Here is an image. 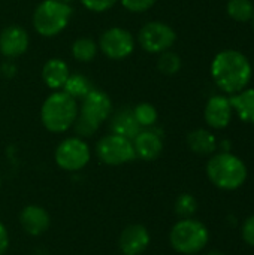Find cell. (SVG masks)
<instances>
[{"label": "cell", "instance_id": "cell-1", "mask_svg": "<svg viewBox=\"0 0 254 255\" xmlns=\"http://www.w3.org/2000/svg\"><path fill=\"white\" fill-rule=\"evenodd\" d=\"M211 75L223 91L235 94L243 91L250 82L252 66L244 54L226 49L219 52L213 60Z\"/></svg>", "mask_w": 254, "mask_h": 255}, {"label": "cell", "instance_id": "cell-2", "mask_svg": "<svg viewBox=\"0 0 254 255\" xmlns=\"http://www.w3.org/2000/svg\"><path fill=\"white\" fill-rule=\"evenodd\" d=\"M111 112L112 102L109 96L102 90L93 88L84 99H81L78 117L73 124L78 137H91L109 118Z\"/></svg>", "mask_w": 254, "mask_h": 255}, {"label": "cell", "instance_id": "cell-3", "mask_svg": "<svg viewBox=\"0 0 254 255\" xmlns=\"http://www.w3.org/2000/svg\"><path fill=\"white\" fill-rule=\"evenodd\" d=\"M78 103L64 91H55L43 102L40 120L43 127L51 133H64L73 127L78 117Z\"/></svg>", "mask_w": 254, "mask_h": 255}, {"label": "cell", "instance_id": "cell-4", "mask_svg": "<svg viewBox=\"0 0 254 255\" xmlns=\"http://www.w3.org/2000/svg\"><path fill=\"white\" fill-rule=\"evenodd\" d=\"M208 179L220 190L234 191L244 185L247 179V167L241 158L234 154L222 152L214 155L207 164Z\"/></svg>", "mask_w": 254, "mask_h": 255}, {"label": "cell", "instance_id": "cell-5", "mask_svg": "<svg viewBox=\"0 0 254 255\" xmlns=\"http://www.w3.org/2000/svg\"><path fill=\"white\" fill-rule=\"evenodd\" d=\"M72 13L69 3H63L60 0H43L34 9L33 27L43 37H54L67 27Z\"/></svg>", "mask_w": 254, "mask_h": 255}, {"label": "cell", "instance_id": "cell-6", "mask_svg": "<svg viewBox=\"0 0 254 255\" xmlns=\"http://www.w3.org/2000/svg\"><path fill=\"white\" fill-rule=\"evenodd\" d=\"M210 241L208 229L198 220L183 218L169 233L171 247L180 254L192 255L202 251Z\"/></svg>", "mask_w": 254, "mask_h": 255}, {"label": "cell", "instance_id": "cell-7", "mask_svg": "<svg viewBox=\"0 0 254 255\" xmlns=\"http://www.w3.org/2000/svg\"><path fill=\"white\" fill-rule=\"evenodd\" d=\"M96 154L99 160L108 166H121L136 158L132 140L114 133L103 136L97 142Z\"/></svg>", "mask_w": 254, "mask_h": 255}, {"label": "cell", "instance_id": "cell-8", "mask_svg": "<svg viewBox=\"0 0 254 255\" xmlns=\"http://www.w3.org/2000/svg\"><path fill=\"white\" fill-rule=\"evenodd\" d=\"M54 158L60 169L67 172H78L88 164L91 154L82 137H67L61 140L55 148Z\"/></svg>", "mask_w": 254, "mask_h": 255}, {"label": "cell", "instance_id": "cell-9", "mask_svg": "<svg viewBox=\"0 0 254 255\" xmlns=\"http://www.w3.org/2000/svg\"><path fill=\"white\" fill-rule=\"evenodd\" d=\"M177 39L172 27L162 21L147 22L138 34L139 45L150 54H162L168 51Z\"/></svg>", "mask_w": 254, "mask_h": 255}, {"label": "cell", "instance_id": "cell-10", "mask_svg": "<svg viewBox=\"0 0 254 255\" xmlns=\"http://www.w3.org/2000/svg\"><path fill=\"white\" fill-rule=\"evenodd\" d=\"M100 51L111 60L127 58L135 49L133 34L121 27H111L105 30L99 39Z\"/></svg>", "mask_w": 254, "mask_h": 255}, {"label": "cell", "instance_id": "cell-11", "mask_svg": "<svg viewBox=\"0 0 254 255\" xmlns=\"http://www.w3.org/2000/svg\"><path fill=\"white\" fill-rule=\"evenodd\" d=\"M28 48V33L21 25L12 24L0 33V54L6 58H16Z\"/></svg>", "mask_w": 254, "mask_h": 255}, {"label": "cell", "instance_id": "cell-12", "mask_svg": "<svg viewBox=\"0 0 254 255\" xmlns=\"http://www.w3.org/2000/svg\"><path fill=\"white\" fill-rule=\"evenodd\" d=\"M150 233L147 227L141 224L127 226L118 239V247L123 255H141L150 245Z\"/></svg>", "mask_w": 254, "mask_h": 255}, {"label": "cell", "instance_id": "cell-13", "mask_svg": "<svg viewBox=\"0 0 254 255\" xmlns=\"http://www.w3.org/2000/svg\"><path fill=\"white\" fill-rule=\"evenodd\" d=\"M132 143H133L136 157L144 161H153V160L159 158L163 151L162 136L156 130H150V128L141 130L135 136Z\"/></svg>", "mask_w": 254, "mask_h": 255}, {"label": "cell", "instance_id": "cell-14", "mask_svg": "<svg viewBox=\"0 0 254 255\" xmlns=\"http://www.w3.org/2000/svg\"><path fill=\"white\" fill-rule=\"evenodd\" d=\"M19 223L22 230L30 236H40L43 235L51 224L49 214L45 208L37 205L25 206L19 214Z\"/></svg>", "mask_w": 254, "mask_h": 255}, {"label": "cell", "instance_id": "cell-15", "mask_svg": "<svg viewBox=\"0 0 254 255\" xmlns=\"http://www.w3.org/2000/svg\"><path fill=\"white\" fill-rule=\"evenodd\" d=\"M232 118V105L223 96H214L205 108V121L213 128H225Z\"/></svg>", "mask_w": 254, "mask_h": 255}, {"label": "cell", "instance_id": "cell-16", "mask_svg": "<svg viewBox=\"0 0 254 255\" xmlns=\"http://www.w3.org/2000/svg\"><path fill=\"white\" fill-rule=\"evenodd\" d=\"M109 128H111V133L127 137L130 140H133L135 136L142 130L130 108H123L118 112H115L114 117L111 118Z\"/></svg>", "mask_w": 254, "mask_h": 255}, {"label": "cell", "instance_id": "cell-17", "mask_svg": "<svg viewBox=\"0 0 254 255\" xmlns=\"http://www.w3.org/2000/svg\"><path fill=\"white\" fill-rule=\"evenodd\" d=\"M69 75V66L60 58H51L42 67V79L51 90H61Z\"/></svg>", "mask_w": 254, "mask_h": 255}, {"label": "cell", "instance_id": "cell-18", "mask_svg": "<svg viewBox=\"0 0 254 255\" xmlns=\"http://www.w3.org/2000/svg\"><path fill=\"white\" fill-rule=\"evenodd\" d=\"M187 145L195 154H199V155H208L214 152L217 148L214 134L205 128H198V130L190 131L187 136Z\"/></svg>", "mask_w": 254, "mask_h": 255}, {"label": "cell", "instance_id": "cell-19", "mask_svg": "<svg viewBox=\"0 0 254 255\" xmlns=\"http://www.w3.org/2000/svg\"><path fill=\"white\" fill-rule=\"evenodd\" d=\"M229 102L243 121L254 124V90H246L237 96H232Z\"/></svg>", "mask_w": 254, "mask_h": 255}, {"label": "cell", "instance_id": "cell-20", "mask_svg": "<svg viewBox=\"0 0 254 255\" xmlns=\"http://www.w3.org/2000/svg\"><path fill=\"white\" fill-rule=\"evenodd\" d=\"M91 90H93V85H91L90 79L87 76L81 75V73H73V75L70 73L66 84L61 88V91H64L66 94H69L75 100L84 99Z\"/></svg>", "mask_w": 254, "mask_h": 255}, {"label": "cell", "instance_id": "cell-21", "mask_svg": "<svg viewBox=\"0 0 254 255\" xmlns=\"http://www.w3.org/2000/svg\"><path fill=\"white\" fill-rule=\"evenodd\" d=\"M97 54V43L90 37H79L72 43V55L79 63H90Z\"/></svg>", "mask_w": 254, "mask_h": 255}, {"label": "cell", "instance_id": "cell-22", "mask_svg": "<svg viewBox=\"0 0 254 255\" xmlns=\"http://www.w3.org/2000/svg\"><path fill=\"white\" fill-rule=\"evenodd\" d=\"M228 13L235 21H249L254 16V6L250 0H229Z\"/></svg>", "mask_w": 254, "mask_h": 255}, {"label": "cell", "instance_id": "cell-23", "mask_svg": "<svg viewBox=\"0 0 254 255\" xmlns=\"http://www.w3.org/2000/svg\"><path fill=\"white\" fill-rule=\"evenodd\" d=\"M132 111L141 128H150L157 123V111L150 103H139Z\"/></svg>", "mask_w": 254, "mask_h": 255}, {"label": "cell", "instance_id": "cell-24", "mask_svg": "<svg viewBox=\"0 0 254 255\" xmlns=\"http://www.w3.org/2000/svg\"><path fill=\"white\" fill-rule=\"evenodd\" d=\"M157 67L163 75H175L181 69V58L175 52L165 51L157 60Z\"/></svg>", "mask_w": 254, "mask_h": 255}, {"label": "cell", "instance_id": "cell-25", "mask_svg": "<svg viewBox=\"0 0 254 255\" xmlns=\"http://www.w3.org/2000/svg\"><path fill=\"white\" fill-rule=\"evenodd\" d=\"M198 209V202L192 194H180L175 200V212L181 218H190Z\"/></svg>", "mask_w": 254, "mask_h": 255}, {"label": "cell", "instance_id": "cell-26", "mask_svg": "<svg viewBox=\"0 0 254 255\" xmlns=\"http://www.w3.org/2000/svg\"><path fill=\"white\" fill-rule=\"evenodd\" d=\"M157 0H121V4L124 6V9H127L129 12L133 13H141L148 10L150 7L154 6Z\"/></svg>", "mask_w": 254, "mask_h": 255}, {"label": "cell", "instance_id": "cell-27", "mask_svg": "<svg viewBox=\"0 0 254 255\" xmlns=\"http://www.w3.org/2000/svg\"><path fill=\"white\" fill-rule=\"evenodd\" d=\"M118 0H81V3L93 12H105L111 9Z\"/></svg>", "mask_w": 254, "mask_h": 255}, {"label": "cell", "instance_id": "cell-28", "mask_svg": "<svg viewBox=\"0 0 254 255\" xmlns=\"http://www.w3.org/2000/svg\"><path fill=\"white\" fill-rule=\"evenodd\" d=\"M243 239L250 247H254V215L247 218L243 224Z\"/></svg>", "mask_w": 254, "mask_h": 255}, {"label": "cell", "instance_id": "cell-29", "mask_svg": "<svg viewBox=\"0 0 254 255\" xmlns=\"http://www.w3.org/2000/svg\"><path fill=\"white\" fill-rule=\"evenodd\" d=\"M7 247H9V235H7V230H6L4 224L0 221V255L6 253Z\"/></svg>", "mask_w": 254, "mask_h": 255}, {"label": "cell", "instance_id": "cell-30", "mask_svg": "<svg viewBox=\"0 0 254 255\" xmlns=\"http://www.w3.org/2000/svg\"><path fill=\"white\" fill-rule=\"evenodd\" d=\"M0 72H1V75H4V76H13L15 72H16V67H15L13 63L7 61V63H4V64L0 67Z\"/></svg>", "mask_w": 254, "mask_h": 255}, {"label": "cell", "instance_id": "cell-31", "mask_svg": "<svg viewBox=\"0 0 254 255\" xmlns=\"http://www.w3.org/2000/svg\"><path fill=\"white\" fill-rule=\"evenodd\" d=\"M207 255H225L223 253H220V251H211V253H208Z\"/></svg>", "mask_w": 254, "mask_h": 255}, {"label": "cell", "instance_id": "cell-32", "mask_svg": "<svg viewBox=\"0 0 254 255\" xmlns=\"http://www.w3.org/2000/svg\"><path fill=\"white\" fill-rule=\"evenodd\" d=\"M60 1H63V3H70L72 0H60Z\"/></svg>", "mask_w": 254, "mask_h": 255}, {"label": "cell", "instance_id": "cell-33", "mask_svg": "<svg viewBox=\"0 0 254 255\" xmlns=\"http://www.w3.org/2000/svg\"><path fill=\"white\" fill-rule=\"evenodd\" d=\"M0 187H1V176H0Z\"/></svg>", "mask_w": 254, "mask_h": 255}, {"label": "cell", "instance_id": "cell-34", "mask_svg": "<svg viewBox=\"0 0 254 255\" xmlns=\"http://www.w3.org/2000/svg\"><path fill=\"white\" fill-rule=\"evenodd\" d=\"M253 27H254V16H253Z\"/></svg>", "mask_w": 254, "mask_h": 255}, {"label": "cell", "instance_id": "cell-35", "mask_svg": "<svg viewBox=\"0 0 254 255\" xmlns=\"http://www.w3.org/2000/svg\"><path fill=\"white\" fill-rule=\"evenodd\" d=\"M0 75H1V72H0Z\"/></svg>", "mask_w": 254, "mask_h": 255}]
</instances>
